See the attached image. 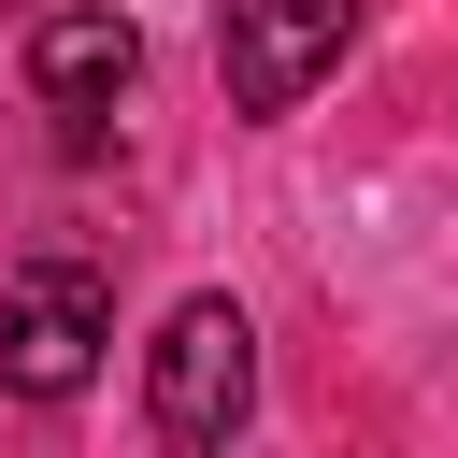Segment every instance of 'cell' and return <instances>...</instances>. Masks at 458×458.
Wrapping results in <instances>:
<instances>
[{
	"mask_svg": "<svg viewBox=\"0 0 458 458\" xmlns=\"http://www.w3.org/2000/svg\"><path fill=\"white\" fill-rule=\"evenodd\" d=\"M114 344V286L86 258H14L0 272V386L14 401H72Z\"/></svg>",
	"mask_w": 458,
	"mask_h": 458,
	"instance_id": "obj_1",
	"label": "cell"
},
{
	"mask_svg": "<svg viewBox=\"0 0 458 458\" xmlns=\"http://www.w3.org/2000/svg\"><path fill=\"white\" fill-rule=\"evenodd\" d=\"M14 57H29V100L86 129V114H114V100H129L143 29H129L114 0H57V14H29V43H14Z\"/></svg>",
	"mask_w": 458,
	"mask_h": 458,
	"instance_id": "obj_4",
	"label": "cell"
},
{
	"mask_svg": "<svg viewBox=\"0 0 458 458\" xmlns=\"http://www.w3.org/2000/svg\"><path fill=\"white\" fill-rule=\"evenodd\" d=\"M344 43H358V0H229V14H215L229 114H286V100H315V72H344Z\"/></svg>",
	"mask_w": 458,
	"mask_h": 458,
	"instance_id": "obj_3",
	"label": "cell"
},
{
	"mask_svg": "<svg viewBox=\"0 0 458 458\" xmlns=\"http://www.w3.org/2000/svg\"><path fill=\"white\" fill-rule=\"evenodd\" d=\"M243 401H258V329H243V301H172V329H157V358H143L157 444H229Z\"/></svg>",
	"mask_w": 458,
	"mask_h": 458,
	"instance_id": "obj_2",
	"label": "cell"
}]
</instances>
